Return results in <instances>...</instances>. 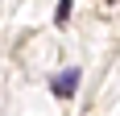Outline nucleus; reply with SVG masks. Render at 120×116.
Instances as JSON below:
<instances>
[{
  "label": "nucleus",
  "instance_id": "f257e3e1",
  "mask_svg": "<svg viewBox=\"0 0 120 116\" xmlns=\"http://www.w3.org/2000/svg\"><path fill=\"white\" fill-rule=\"evenodd\" d=\"M75 87H79V66H66V70H58V75L50 79V91L58 95V100H71Z\"/></svg>",
  "mask_w": 120,
  "mask_h": 116
},
{
  "label": "nucleus",
  "instance_id": "f03ea898",
  "mask_svg": "<svg viewBox=\"0 0 120 116\" xmlns=\"http://www.w3.org/2000/svg\"><path fill=\"white\" fill-rule=\"evenodd\" d=\"M71 8H75V0H58V12H54V25H66Z\"/></svg>",
  "mask_w": 120,
  "mask_h": 116
}]
</instances>
